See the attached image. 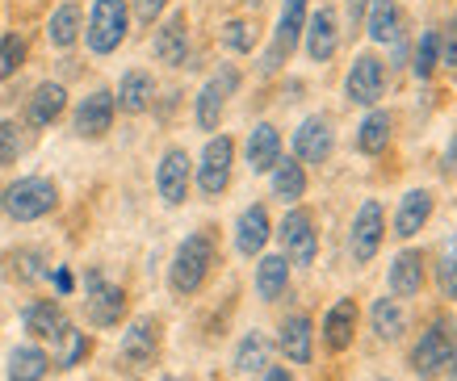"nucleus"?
I'll return each mask as SVG.
<instances>
[{"instance_id": "nucleus-1", "label": "nucleus", "mask_w": 457, "mask_h": 381, "mask_svg": "<svg viewBox=\"0 0 457 381\" xmlns=\"http://www.w3.org/2000/svg\"><path fill=\"white\" fill-rule=\"evenodd\" d=\"M214 260H219L214 235H210V231L185 235V239H180V247H177V256H172V264H168V286H172V294H180V298H194L197 289L206 286Z\"/></svg>"}, {"instance_id": "nucleus-2", "label": "nucleus", "mask_w": 457, "mask_h": 381, "mask_svg": "<svg viewBox=\"0 0 457 381\" xmlns=\"http://www.w3.org/2000/svg\"><path fill=\"white\" fill-rule=\"evenodd\" d=\"M0 205L17 222H38V218H46L59 205V189H55V180H46V177H21L4 189Z\"/></svg>"}, {"instance_id": "nucleus-3", "label": "nucleus", "mask_w": 457, "mask_h": 381, "mask_svg": "<svg viewBox=\"0 0 457 381\" xmlns=\"http://www.w3.org/2000/svg\"><path fill=\"white\" fill-rule=\"evenodd\" d=\"M126 26H130L126 0H93V13H88V26H84L88 51L93 54H113L126 38Z\"/></svg>"}, {"instance_id": "nucleus-4", "label": "nucleus", "mask_w": 457, "mask_h": 381, "mask_svg": "<svg viewBox=\"0 0 457 381\" xmlns=\"http://www.w3.org/2000/svg\"><path fill=\"white\" fill-rule=\"evenodd\" d=\"M231 163H236V138L231 135H214L202 147V160H197V189L202 197H222L227 185H231Z\"/></svg>"}, {"instance_id": "nucleus-5", "label": "nucleus", "mask_w": 457, "mask_h": 381, "mask_svg": "<svg viewBox=\"0 0 457 381\" xmlns=\"http://www.w3.org/2000/svg\"><path fill=\"white\" fill-rule=\"evenodd\" d=\"M278 239H281V256L290 260V264H315L319 256V231H315V218L311 210H290V214L281 218L278 227Z\"/></svg>"}, {"instance_id": "nucleus-6", "label": "nucleus", "mask_w": 457, "mask_h": 381, "mask_svg": "<svg viewBox=\"0 0 457 381\" xmlns=\"http://www.w3.org/2000/svg\"><path fill=\"white\" fill-rule=\"evenodd\" d=\"M84 314H88V323L93 327H118L126 314V294L122 286H110L97 269L88 272V281H84Z\"/></svg>"}, {"instance_id": "nucleus-7", "label": "nucleus", "mask_w": 457, "mask_h": 381, "mask_svg": "<svg viewBox=\"0 0 457 381\" xmlns=\"http://www.w3.org/2000/svg\"><path fill=\"white\" fill-rule=\"evenodd\" d=\"M303 29H306V0H286V4H281V17H278V29H273V42H269V51H264L261 71H278L294 54Z\"/></svg>"}, {"instance_id": "nucleus-8", "label": "nucleus", "mask_w": 457, "mask_h": 381, "mask_svg": "<svg viewBox=\"0 0 457 381\" xmlns=\"http://www.w3.org/2000/svg\"><path fill=\"white\" fill-rule=\"evenodd\" d=\"M449 348H453V327H449V319H436L428 331H420V344L411 348V373H416L420 381L445 373Z\"/></svg>"}, {"instance_id": "nucleus-9", "label": "nucleus", "mask_w": 457, "mask_h": 381, "mask_svg": "<svg viewBox=\"0 0 457 381\" xmlns=\"http://www.w3.org/2000/svg\"><path fill=\"white\" fill-rule=\"evenodd\" d=\"M122 365L130 369V373H143V369L155 365V356H160V319H152V314H143V319H135V323L122 331Z\"/></svg>"}, {"instance_id": "nucleus-10", "label": "nucleus", "mask_w": 457, "mask_h": 381, "mask_svg": "<svg viewBox=\"0 0 457 381\" xmlns=\"http://www.w3.org/2000/svg\"><path fill=\"white\" fill-rule=\"evenodd\" d=\"M382 88H386V63H382L374 51L357 54L353 68H348V80H345L348 101H353V105H378Z\"/></svg>"}, {"instance_id": "nucleus-11", "label": "nucleus", "mask_w": 457, "mask_h": 381, "mask_svg": "<svg viewBox=\"0 0 457 381\" xmlns=\"http://www.w3.org/2000/svg\"><path fill=\"white\" fill-rule=\"evenodd\" d=\"M382 235H386V214H382V205L378 202H365L353 218V231H348V252L357 264H370L378 256V247H382Z\"/></svg>"}, {"instance_id": "nucleus-12", "label": "nucleus", "mask_w": 457, "mask_h": 381, "mask_svg": "<svg viewBox=\"0 0 457 381\" xmlns=\"http://www.w3.org/2000/svg\"><path fill=\"white\" fill-rule=\"evenodd\" d=\"M239 88V71L231 63H222L219 76H210L202 84V93H197V126L202 130H219L222 122V109H227V96Z\"/></svg>"}, {"instance_id": "nucleus-13", "label": "nucleus", "mask_w": 457, "mask_h": 381, "mask_svg": "<svg viewBox=\"0 0 457 381\" xmlns=\"http://www.w3.org/2000/svg\"><path fill=\"white\" fill-rule=\"evenodd\" d=\"M189 180H194V160L185 147H168L160 155V168H155V189L168 205H180L189 197Z\"/></svg>"}, {"instance_id": "nucleus-14", "label": "nucleus", "mask_w": 457, "mask_h": 381, "mask_svg": "<svg viewBox=\"0 0 457 381\" xmlns=\"http://www.w3.org/2000/svg\"><path fill=\"white\" fill-rule=\"evenodd\" d=\"M113 113H118V105H113V93L110 88H97V93H88L76 105V118H71V126H76V135L80 138H105L113 126Z\"/></svg>"}, {"instance_id": "nucleus-15", "label": "nucleus", "mask_w": 457, "mask_h": 381, "mask_svg": "<svg viewBox=\"0 0 457 381\" xmlns=\"http://www.w3.org/2000/svg\"><path fill=\"white\" fill-rule=\"evenodd\" d=\"M336 147V130L328 118H319V113H311L298 130H294V160L298 163H323L328 155H332Z\"/></svg>"}, {"instance_id": "nucleus-16", "label": "nucleus", "mask_w": 457, "mask_h": 381, "mask_svg": "<svg viewBox=\"0 0 457 381\" xmlns=\"http://www.w3.org/2000/svg\"><path fill=\"white\" fill-rule=\"evenodd\" d=\"M152 51L160 63H168V68H180V63H185V54H189V17H185V9H177L164 26L155 29Z\"/></svg>"}, {"instance_id": "nucleus-17", "label": "nucleus", "mask_w": 457, "mask_h": 381, "mask_svg": "<svg viewBox=\"0 0 457 381\" xmlns=\"http://www.w3.org/2000/svg\"><path fill=\"white\" fill-rule=\"evenodd\" d=\"M21 323H26V331L34 340H51V344H59L71 331L63 306H59V302H46V298L29 302L26 311H21Z\"/></svg>"}, {"instance_id": "nucleus-18", "label": "nucleus", "mask_w": 457, "mask_h": 381, "mask_svg": "<svg viewBox=\"0 0 457 381\" xmlns=\"http://www.w3.org/2000/svg\"><path fill=\"white\" fill-rule=\"evenodd\" d=\"M306 54L315 59V63H328L336 54V46H340V29H336V13L328 9V4H319L315 13L306 17Z\"/></svg>"}, {"instance_id": "nucleus-19", "label": "nucleus", "mask_w": 457, "mask_h": 381, "mask_svg": "<svg viewBox=\"0 0 457 381\" xmlns=\"http://www.w3.org/2000/svg\"><path fill=\"white\" fill-rule=\"evenodd\" d=\"M278 348L290 365H311V352H315V327H311L306 314H290V319L278 327Z\"/></svg>"}, {"instance_id": "nucleus-20", "label": "nucleus", "mask_w": 457, "mask_h": 381, "mask_svg": "<svg viewBox=\"0 0 457 381\" xmlns=\"http://www.w3.org/2000/svg\"><path fill=\"white\" fill-rule=\"evenodd\" d=\"M155 101V80L152 71L143 68H130L122 76V84H118V93H113V105L122 109V113H147Z\"/></svg>"}, {"instance_id": "nucleus-21", "label": "nucleus", "mask_w": 457, "mask_h": 381, "mask_svg": "<svg viewBox=\"0 0 457 381\" xmlns=\"http://www.w3.org/2000/svg\"><path fill=\"white\" fill-rule=\"evenodd\" d=\"M68 109V88L59 80H46V84H38L34 93H29V101H26V122L29 126H51Z\"/></svg>"}, {"instance_id": "nucleus-22", "label": "nucleus", "mask_w": 457, "mask_h": 381, "mask_svg": "<svg viewBox=\"0 0 457 381\" xmlns=\"http://www.w3.org/2000/svg\"><path fill=\"white\" fill-rule=\"evenodd\" d=\"M269 235H273V227H269V210H264V205H248L236 222L239 256H261L264 244H269Z\"/></svg>"}, {"instance_id": "nucleus-23", "label": "nucleus", "mask_w": 457, "mask_h": 381, "mask_svg": "<svg viewBox=\"0 0 457 381\" xmlns=\"http://www.w3.org/2000/svg\"><path fill=\"white\" fill-rule=\"evenodd\" d=\"M353 331H357V302L340 298L332 311L323 314V344H328V352H345L353 344Z\"/></svg>"}, {"instance_id": "nucleus-24", "label": "nucleus", "mask_w": 457, "mask_h": 381, "mask_svg": "<svg viewBox=\"0 0 457 381\" xmlns=\"http://www.w3.org/2000/svg\"><path fill=\"white\" fill-rule=\"evenodd\" d=\"M420 289H424V256L420 252H399L395 264H390V294H395V302H403L420 298Z\"/></svg>"}, {"instance_id": "nucleus-25", "label": "nucleus", "mask_w": 457, "mask_h": 381, "mask_svg": "<svg viewBox=\"0 0 457 381\" xmlns=\"http://www.w3.org/2000/svg\"><path fill=\"white\" fill-rule=\"evenodd\" d=\"M428 218H432V193L428 189L403 193L399 210H395V235H399V239H411L416 231H424Z\"/></svg>"}, {"instance_id": "nucleus-26", "label": "nucleus", "mask_w": 457, "mask_h": 381, "mask_svg": "<svg viewBox=\"0 0 457 381\" xmlns=\"http://www.w3.org/2000/svg\"><path fill=\"white\" fill-rule=\"evenodd\" d=\"M281 160V135H278V126H252V135H248V168L252 172H273V163Z\"/></svg>"}, {"instance_id": "nucleus-27", "label": "nucleus", "mask_w": 457, "mask_h": 381, "mask_svg": "<svg viewBox=\"0 0 457 381\" xmlns=\"http://www.w3.org/2000/svg\"><path fill=\"white\" fill-rule=\"evenodd\" d=\"M51 369V356L42 352L38 344H21L9 352V365H4V377L9 381H42Z\"/></svg>"}, {"instance_id": "nucleus-28", "label": "nucleus", "mask_w": 457, "mask_h": 381, "mask_svg": "<svg viewBox=\"0 0 457 381\" xmlns=\"http://www.w3.org/2000/svg\"><path fill=\"white\" fill-rule=\"evenodd\" d=\"M286 289H290V260L261 256V264H256V294H261V302H278Z\"/></svg>"}, {"instance_id": "nucleus-29", "label": "nucleus", "mask_w": 457, "mask_h": 381, "mask_svg": "<svg viewBox=\"0 0 457 381\" xmlns=\"http://www.w3.org/2000/svg\"><path fill=\"white\" fill-rule=\"evenodd\" d=\"M370 327H374V335L382 344H395L407 331V314H403V306L395 298H378L374 311H370Z\"/></svg>"}, {"instance_id": "nucleus-30", "label": "nucleus", "mask_w": 457, "mask_h": 381, "mask_svg": "<svg viewBox=\"0 0 457 381\" xmlns=\"http://www.w3.org/2000/svg\"><path fill=\"white\" fill-rule=\"evenodd\" d=\"M46 38H51V46H59V51H68L71 42L80 38V4H76V0H63L55 13H51Z\"/></svg>"}, {"instance_id": "nucleus-31", "label": "nucleus", "mask_w": 457, "mask_h": 381, "mask_svg": "<svg viewBox=\"0 0 457 381\" xmlns=\"http://www.w3.org/2000/svg\"><path fill=\"white\" fill-rule=\"evenodd\" d=\"M390 113L386 109H370L365 113V122L357 126V147L365 151V155H382L386 151V143H390Z\"/></svg>"}, {"instance_id": "nucleus-32", "label": "nucleus", "mask_w": 457, "mask_h": 381, "mask_svg": "<svg viewBox=\"0 0 457 381\" xmlns=\"http://www.w3.org/2000/svg\"><path fill=\"white\" fill-rule=\"evenodd\" d=\"M269 356H273V344L264 331H248L236 348V369L239 373H264L269 369Z\"/></svg>"}, {"instance_id": "nucleus-33", "label": "nucleus", "mask_w": 457, "mask_h": 381, "mask_svg": "<svg viewBox=\"0 0 457 381\" xmlns=\"http://www.w3.org/2000/svg\"><path fill=\"white\" fill-rule=\"evenodd\" d=\"M365 29H370L374 42L399 38V9H395V0H370V9H365Z\"/></svg>"}, {"instance_id": "nucleus-34", "label": "nucleus", "mask_w": 457, "mask_h": 381, "mask_svg": "<svg viewBox=\"0 0 457 381\" xmlns=\"http://www.w3.org/2000/svg\"><path fill=\"white\" fill-rule=\"evenodd\" d=\"M306 193V168L298 160H278L273 163V197L281 202H298Z\"/></svg>"}, {"instance_id": "nucleus-35", "label": "nucleus", "mask_w": 457, "mask_h": 381, "mask_svg": "<svg viewBox=\"0 0 457 381\" xmlns=\"http://www.w3.org/2000/svg\"><path fill=\"white\" fill-rule=\"evenodd\" d=\"M441 63V34L436 29H424L420 34V46H416V59H411V71H416V80H428L432 71Z\"/></svg>"}, {"instance_id": "nucleus-36", "label": "nucleus", "mask_w": 457, "mask_h": 381, "mask_svg": "<svg viewBox=\"0 0 457 381\" xmlns=\"http://www.w3.org/2000/svg\"><path fill=\"white\" fill-rule=\"evenodd\" d=\"M436 286L449 302H457V235L441 247V264H436Z\"/></svg>"}, {"instance_id": "nucleus-37", "label": "nucleus", "mask_w": 457, "mask_h": 381, "mask_svg": "<svg viewBox=\"0 0 457 381\" xmlns=\"http://www.w3.org/2000/svg\"><path fill=\"white\" fill-rule=\"evenodd\" d=\"M219 38H222V46H227V51L248 54L252 46H256V26H252V21H222Z\"/></svg>"}, {"instance_id": "nucleus-38", "label": "nucleus", "mask_w": 457, "mask_h": 381, "mask_svg": "<svg viewBox=\"0 0 457 381\" xmlns=\"http://www.w3.org/2000/svg\"><path fill=\"white\" fill-rule=\"evenodd\" d=\"M21 63H26V38L21 34H4L0 38V80H9Z\"/></svg>"}, {"instance_id": "nucleus-39", "label": "nucleus", "mask_w": 457, "mask_h": 381, "mask_svg": "<svg viewBox=\"0 0 457 381\" xmlns=\"http://www.w3.org/2000/svg\"><path fill=\"white\" fill-rule=\"evenodd\" d=\"M63 348H59V360L55 365L59 369H76V365H84V356L93 352V344H88V335H84V331H68V335H63Z\"/></svg>"}, {"instance_id": "nucleus-40", "label": "nucleus", "mask_w": 457, "mask_h": 381, "mask_svg": "<svg viewBox=\"0 0 457 381\" xmlns=\"http://www.w3.org/2000/svg\"><path fill=\"white\" fill-rule=\"evenodd\" d=\"M26 151L21 126L17 122H0V163H17V155Z\"/></svg>"}, {"instance_id": "nucleus-41", "label": "nucleus", "mask_w": 457, "mask_h": 381, "mask_svg": "<svg viewBox=\"0 0 457 381\" xmlns=\"http://www.w3.org/2000/svg\"><path fill=\"white\" fill-rule=\"evenodd\" d=\"M9 264H13V277L17 281H38L42 272V256L38 252H13V256H9Z\"/></svg>"}, {"instance_id": "nucleus-42", "label": "nucleus", "mask_w": 457, "mask_h": 381, "mask_svg": "<svg viewBox=\"0 0 457 381\" xmlns=\"http://www.w3.org/2000/svg\"><path fill=\"white\" fill-rule=\"evenodd\" d=\"M164 4L168 0H135V21H139V26H152L155 17L164 13Z\"/></svg>"}, {"instance_id": "nucleus-43", "label": "nucleus", "mask_w": 457, "mask_h": 381, "mask_svg": "<svg viewBox=\"0 0 457 381\" xmlns=\"http://www.w3.org/2000/svg\"><path fill=\"white\" fill-rule=\"evenodd\" d=\"M441 63L457 71V26L445 29V38H441Z\"/></svg>"}, {"instance_id": "nucleus-44", "label": "nucleus", "mask_w": 457, "mask_h": 381, "mask_svg": "<svg viewBox=\"0 0 457 381\" xmlns=\"http://www.w3.org/2000/svg\"><path fill=\"white\" fill-rule=\"evenodd\" d=\"M256 381H294V377H290V369L286 365H269L264 373H256Z\"/></svg>"}, {"instance_id": "nucleus-45", "label": "nucleus", "mask_w": 457, "mask_h": 381, "mask_svg": "<svg viewBox=\"0 0 457 381\" xmlns=\"http://www.w3.org/2000/svg\"><path fill=\"white\" fill-rule=\"evenodd\" d=\"M365 9H370V0H348V21L361 26V21H365Z\"/></svg>"}, {"instance_id": "nucleus-46", "label": "nucleus", "mask_w": 457, "mask_h": 381, "mask_svg": "<svg viewBox=\"0 0 457 381\" xmlns=\"http://www.w3.org/2000/svg\"><path fill=\"white\" fill-rule=\"evenodd\" d=\"M445 377L457 381V331H453V348H449V360H445Z\"/></svg>"}, {"instance_id": "nucleus-47", "label": "nucleus", "mask_w": 457, "mask_h": 381, "mask_svg": "<svg viewBox=\"0 0 457 381\" xmlns=\"http://www.w3.org/2000/svg\"><path fill=\"white\" fill-rule=\"evenodd\" d=\"M71 286H76V281H71V272L68 269H55V289H59V294H71Z\"/></svg>"}, {"instance_id": "nucleus-48", "label": "nucleus", "mask_w": 457, "mask_h": 381, "mask_svg": "<svg viewBox=\"0 0 457 381\" xmlns=\"http://www.w3.org/2000/svg\"><path fill=\"white\" fill-rule=\"evenodd\" d=\"M449 168L457 172V135H453V143H449Z\"/></svg>"}, {"instance_id": "nucleus-49", "label": "nucleus", "mask_w": 457, "mask_h": 381, "mask_svg": "<svg viewBox=\"0 0 457 381\" xmlns=\"http://www.w3.org/2000/svg\"><path fill=\"white\" fill-rule=\"evenodd\" d=\"M160 381H180V377H160Z\"/></svg>"}, {"instance_id": "nucleus-50", "label": "nucleus", "mask_w": 457, "mask_h": 381, "mask_svg": "<svg viewBox=\"0 0 457 381\" xmlns=\"http://www.w3.org/2000/svg\"><path fill=\"white\" fill-rule=\"evenodd\" d=\"M453 26H457V13H453Z\"/></svg>"}, {"instance_id": "nucleus-51", "label": "nucleus", "mask_w": 457, "mask_h": 381, "mask_svg": "<svg viewBox=\"0 0 457 381\" xmlns=\"http://www.w3.org/2000/svg\"><path fill=\"white\" fill-rule=\"evenodd\" d=\"M382 381H390V377H382Z\"/></svg>"}]
</instances>
